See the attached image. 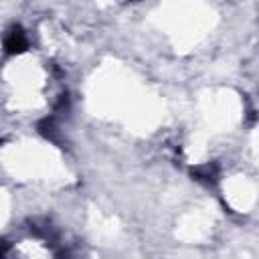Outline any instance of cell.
Returning a JSON list of instances; mask_svg holds the SVG:
<instances>
[{
    "label": "cell",
    "instance_id": "1",
    "mask_svg": "<svg viewBox=\"0 0 259 259\" xmlns=\"http://www.w3.org/2000/svg\"><path fill=\"white\" fill-rule=\"evenodd\" d=\"M28 49V38L20 26H12L10 32L4 38V51L8 55H20Z\"/></svg>",
    "mask_w": 259,
    "mask_h": 259
},
{
    "label": "cell",
    "instance_id": "2",
    "mask_svg": "<svg viewBox=\"0 0 259 259\" xmlns=\"http://www.w3.org/2000/svg\"><path fill=\"white\" fill-rule=\"evenodd\" d=\"M8 253V243H4V241H0V259H4V255Z\"/></svg>",
    "mask_w": 259,
    "mask_h": 259
}]
</instances>
